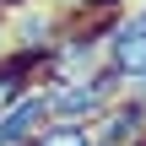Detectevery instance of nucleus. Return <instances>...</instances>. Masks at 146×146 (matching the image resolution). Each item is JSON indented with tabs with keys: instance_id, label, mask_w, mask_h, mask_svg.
I'll use <instances>...</instances> for the list:
<instances>
[{
	"instance_id": "obj_6",
	"label": "nucleus",
	"mask_w": 146,
	"mask_h": 146,
	"mask_svg": "<svg viewBox=\"0 0 146 146\" xmlns=\"http://www.w3.org/2000/svg\"><path fill=\"white\" fill-rule=\"evenodd\" d=\"M33 70H38V65H27L22 54H5V60H0V114L27 92V76H33Z\"/></svg>"
},
{
	"instance_id": "obj_9",
	"label": "nucleus",
	"mask_w": 146,
	"mask_h": 146,
	"mask_svg": "<svg viewBox=\"0 0 146 146\" xmlns=\"http://www.w3.org/2000/svg\"><path fill=\"white\" fill-rule=\"evenodd\" d=\"M11 54V38H5V11H0V60Z\"/></svg>"
},
{
	"instance_id": "obj_10",
	"label": "nucleus",
	"mask_w": 146,
	"mask_h": 146,
	"mask_svg": "<svg viewBox=\"0 0 146 146\" xmlns=\"http://www.w3.org/2000/svg\"><path fill=\"white\" fill-rule=\"evenodd\" d=\"M16 5H22V0H0V11H16Z\"/></svg>"
},
{
	"instance_id": "obj_1",
	"label": "nucleus",
	"mask_w": 146,
	"mask_h": 146,
	"mask_svg": "<svg viewBox=\"0 0 146 146\" xmlns=\"http://www.w3.org/2000/svg\"><path fill=\"white\" fill-rule=\"evenodd\" d=\"M43 92V114L49 125H92L114 98H119V81L108 70L87 76V81H54V87H38Z\"/></svg>"
},
{
	"instance_id": "obj_5",
	"label": "nucleus",
	"mask_w": 146,
	"mask_h": 146,
	"mask_svg": "<svg viewBox=\"0 0 146 146\" xmlns=\"http://www.w3.org/2000/svg\"><path fill=\"white\" fill-rule=\"evenodd\" d=\"M43 125H49V114H43V92H38V87H27V92L0 114V146H27Z\"/></svg>"
},
{
	"instance_id": "obj_8",
	"label": "nucleus",
	"mask_w": 146,
	"mask_h": 146,
	"mask_svg": "<svg viewBox=\"0 0 146 146\" xmlns=\"http://www.w3.org/2000/svg\"><path fill=\"white\" fill-rule=\"evenodd\" d=\"M119 98H130V103H141V108H146V76H141V81H125Z\"/></svg>"
},
{
	"instance_id": "obj_7",
	"label": "nucleus",
	"mask_w": 146,
	"mask_h": 146,
	"mask_svg": "<svg viewBox=\"0 0 146 146\" xmlns=\"http://www.w3.org/2000/svg\"><path fill=\"white\" fill-rule=\"evenodd\" d=\"M27 146H92V130L87 125H43Z\"/></svg>"
},
{
	"instance_id": "obj_4",
	"label": "nucleus",
	"mask_w": 146,
	"mask_h": 146,
	"mask_svg": "<svg viewBox=\"0 0 146 146\" xmlns=\"http://www.w3.org/2000/svg\"><path fill=\"white\" fill-rule=\"evenodd\" d=\"M87 130H92V146H146V108L130 98H114Z\"/></svg>"
},
{
	"instance_id": "obj_3",
	"label": "nucleus",
	"mask_w": 146,
	"mask_h": 146,
	"mask_svg": "<svg viewBox=\"0 0 146 146\" xmlns=\"http://www.w3.org/2000/svg\"><path fill=\"white\" fill-rule=\"evenodd\" d=\"M5 38H11V54H22L27 65H43L49 49L65 38V16L43 0H27L16 11H5Z\"/></svg>"
},
{
	"instance_id": "obj_2",
	"label": "nucleus",
	"mask_w": 146,
	"mask_h": 146,
	"mask_svg": "<svg viewBox=\"0 0 146 146\" xmlns=\"http://www.w3.org/2000/svg\"><path fill=\"white\" fill-rule=\"evenodd\" d=\"M103 70L125 87L146 76V0L125 5L108 27H103Z\"/></svg>"
}]
</instances>
